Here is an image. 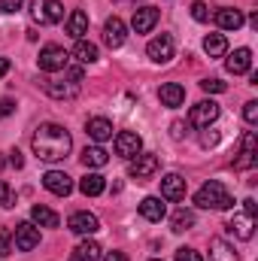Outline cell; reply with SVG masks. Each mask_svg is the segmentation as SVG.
Wrapping results in <instances>:
<instances>
[{"mask_svg":"<svg viewBox=\"0 0 258 261\" xmlns=\"http://www.w3.org/2000/svg\"><path fill=\"white\" fill-rule=\"evenodd\" d=\"M31 146H34V155H37L40 161H46V164H55V161H64L67 155H70V149H73V140H70V134H67L64 125L46 122V125H40V128L34 130V140H31Z\"/></svg>","mask_w":258,"mask_h":261,"instance_id":"6da1fadb","label":"cell"},{"mask_svg":"<svg viewBox=\"0 0 258 261\" xmlns=\"http://www.w3.org/2000/svg\"><path fill=\"white\" fill-rule=\"evenodd\" d=\"M194 203H197L200 210H231V206H234V195H231L219 179H210L207 186L197 189Z\"/></svg>","mask_w":258,"mask_h":261,"instance_id":"7a4b0ae2","label":"cell"},{"mask_svg":"<svg viewBox=\"0 0 258 261\" xmlns=\"http://www.w3.org/2000/svg\"><path fill=\"white\" fill-rule=\"evenodd\" d=\"M31 18L37 24H58L64 18L61 0H31Z\"/></svg>","mask_w":258,"mask_h":261,"instance_id":"3957f363","label":"cell"},{"mask_svg":"<svg viewBox=\"0 0 258 261\" xmlns=\"http://www.w3.org/2000/svg\"><path fill=\"white\" fill-rule=\"evenodd\" d=\"M158 167H161V161H158V155H152V152H140V155H134L131 158V179H137V182H146V179H152L155 173H158Z\"/></svg>","mask_w":258,"mask_h":261,"instance_id":"277c9868","label":"cell"},{"mask_svg":"<svg viewBox=\"0 0 258 261\" xmlns=\"http://www.w3.org/2000/svg\"><path fill=\"white\" fill-rule=\"evenodd\" d=\"M255 161H258V137H255V130H246L243 143H240V152L234 158V167L237 170H252Z\"/></svg>","mask_w":258,"mask_h":261,"instance_id":"5b68a950","label":"cell"},{"mask_svg":"<svg viewBox=\"0 0 258 261\" xmlns=\"http://www.w3.org/2000/svg\"><path fill=\"white\" fill-rule=\"evenodd\" d=\"M12 246H15L18 252H31V249H37V246H40V228H37L34 222H21V225H15Z\"/></svg>","mask_w":258,"mask_h":261,"instance_id":"8992f818","label":"cell"},{"mask_svg":"<svg viewBox=\"0 0 258 261\" xmlns=\"http://www.w3.org/2000/svg\"><path fill=\"white\" fill-rule=\"evenodd\" d=\"M37 61H40V70H43V73H58V70H67L70 55H67L61 46H46Z\"/></svg>","mask_w":258,"mask_h":261,"instance_id":"52a82bcc","label":"cell"},{"mask_svg":"<svg viewBox=\"0 0 258 261\" xmlns=\"http://www.w3.org/2000/svg\"><path fill=\"white\" fill-rule=\"evenodd\" d=\"M146 55H149L155 64H167V61H173V37H170V34H161V37L149 40Z\"/></svg>","mask_w":258,"mask_h":261,"instance_id":"ba28073f","label":"cell"},{"mask_svg":"<svg viewBox=\"0 0 258 261\" xmlns=\"http://www.w3.org/2000/svg\"><path fill=\"white\" fill-rule=\"evenodd\" d=\"M216 119H219V103L216 100H200V103H194L192 113H189V122L194 128H210Z\"/></svg>","mask_w":258,"mask_h":261,"instance_id":"9c48e42d","label":"cell"},{"mask_svg":"<svg viewBox=\"0 0 258 261\" xmlns=\"http://www.w3.org/2000/svg\"><path fill=\"white\" fill-rule=\"evenodd\" d=\"M143 152V140H140V134H134V130H119L116 134V155L119 158H134V155H140Z\"/></svg>","mask_w":258,"mask_h":261,"instance_id":"30bf717a","label":"cell"},{"mask_svg":"<svg viewBox=\"0 0 258 261\" xmlns=\"http://www.w3.org/2000/svg\"><path fill=\"white\" fill-rule=\"evenodd\" d=\"M125 40H128V28H125V21H122L119 15L107 18V21H104V43H107L110 49H119V46H125Z\"/></svg>","mask_w":258,"mask_h":261,"instance_id":"8fae6325","label":"cell"},{"mask_svg":"<svg viewBox=\"0 0 258 261\" xmlns=\"http://www.w3.org/2000/svg\"><path fill=\"white\" fill-rule=\"evenodd\" d=\"M234 237H240V240H252L255 237V216H249V213H234V219H228V225H225Z\"/></svg>","mask_w":258,"mask_h":261,"instance_id":"7c38bea8","label":"cell"},{"mask_svg":"<svg viewBox=\"0 0 258 261\" xmlns=\"http://www.w3.org/2000/svg\"><path fill=\"white\" fill-rule=\"evenodd\" d=\"M158 18H161V12H158L155 6H140V9H134L131 28H134L137 34H149V31L158 24Z\"/></svg>","mask_w":258,"mask_h":261,"instance_id":"4fadbf2b","label":"cell"},{"mask_svg":"<svg viewBox=\"0 0 258 261\" xmlns=\"http://www.w3.org/2000/svg\"><path fill=\"white\" fill-rule=\"evenodd\" d=\"M67 228H70L73 234H79V237H91V234L100 228V222H97V216H91V213H73V216L67 219Z\"/></svg>","mask_w":258,"mask_h":261,"instance_id":"5bb4252c","label":"cell"},{"mask_svg":"<svg viewBox=\"0 0 258 261\" xmlns=\"http://www.w3.org/2000/svg\"><path fill=\"white\" fill-rule=\"evenodd\" d=\"M43 186H46V192H52V195H58V197H67L73 192V179L67 176L64 170H49L43 176Z\"/></svg>","mask_w":258,"mask_h":261,"instance_id":"9a60e30c","label":"cell"},{"mask_svg":"<svg viewBox=\"0 0 258 261\" xmlns=\"http://www.w3.org/2000/svg\"><path fill=\"white\" fill-rule=\"evenodd\" d=\"M186 179L179 176V173H167L164 179H161V197L164 200H186Z\"/></svg>","mask_w":258,"mask_h":261,"instance_id":"2e32d148","label":"cell"},{"mask_svg":"<svg viewBox=\"0 0 258 261\" xmlns=\"http://www.w3.org/2000/svg\"><path fill=\"white\" fill-rule=\"evenodd\" d=\"M228 73H234V76H243V73H249L252 70V52L243 46V49H234V55H228Z\"/></svg>","mask_w":258,"mask_h":261,"instance_id":"e0dca14e","label":"cell"},{"mask_svg":"<svg viewBox=\"0 0 258 261\" xmlns=\"http://www.w3.org/2000/svg\"><path fill=\"white\" fill-rule=\"evenodd\" d=\"M158 97H161L164 107L176 110V107H183V100H186V88H183L179 82H164V85L158 88Z\"/></svg>","mask_w":258,"mask_h":261,"instance_id":"ac0fdd59","label":"cell"},{"mask_svg":"<svg viewBox=\"0 0 258 261\" xmlns=\"http://www.w3.org/2000/svg\"><path fill=\"white\" fill-rule=\"evenodd\" d=\"M216 24H219L222 31H240V28H243V12H240V9H231V6H222V9L216 12Z\"/></svg>","mask_w":258,"mask_h":261,"instance_id":"d6986e66","label":"cell"},{"mask_svg":"<svg viewBox=\"0 0 258 261\" xmlns=\"http://www.w3.org/2000/svg\"><path fill=\"white\" fill-rule=\"evenodd\" d=\"M140 216L146 222H161L167 216V206L161 203V197H143L140 200Z\"/></svg>","mask_w":258,"mask_h":261,"instance_id":"ffe728a7","label":"cell"},{"mask_svg":"<svg viewBox=\"0 0 258 261\" xmlns=\"http://www.w3.org/2000/svg\"><path fill=\"white\" fill-rule=\"evenodd\" d=\"M107 161H110V155H107L104 146H85V149H82V164H85V167L100 170V167H107Z\"/></svg>","mask_w":258,"mask_h":261,"instance_id":"44dd1931","label":"cell"},{"mask_svg":"<svg viewBox=\"0 0 258 261\" xmlns=\"http://www.w3.org/2000/svg\"><path fill=\"white\" fill-rule=\"evenodd\" d=\"M85 130H88V137H91L94 143H104V140H110V137H113V122L97 116V119H88Z\"/></svg>","mask_w":258,"mask_h":261,"instance_id":"7402d4cb","label":"cell"},{"mask_svg":"<svg viewBox=\"0 0 258 261\" xmlns=\"http://www.w3.org/2000/svg\"><path fill=\"white\" fill-rule=\"evenodd\" d=\"M104 258V249L97 240H82L76 249H73V261H100Z\"/></svg>","mask_w":258,"mask_h":261,"instance_id":"603a6c76","label":"cell"},{"mask_svg":"<svg viewBox=\"0 0 258 261\" xmlns=\"http://www.w3.org/2000/svg\"><path fill=\"white\" fill-rule=\"evenodd\" d=\"M210 261H237V252L228 240L222 237H213L210 240Z\"/></svg>","mask_w":258,"mask_h":261,"instance_id":"cb8c5ba5","label":"cell"},{"mask_svg":"<svg viewBox=\"0 0 258 261\" xmlns=\"http://www.w3.org/2000/svg\"><path fill=\"white\" fill-rule=\"evenodd\" d=\"M104 189H107V179H104L100 173H85V176L79 179V192H82L85 197L104 195Z\"/></svg>","mask_w":258,"mask_h":261,"instance_id":"d4e9b609","label":"cell"},{"mask_svg":"<svg viewBox=\"0 0 258 261\" xmlns=\"http://www.w3.org/2000/svg\"><path fill=\"white\" fill-rule=\"evenodd\" d=\"M67 34H70L73 40H82V37L88 34V15H85L82 9H73V12H70V18H67Z\"/></svg>","mask_w":258,"mask_h":261,"instance_id":"484cf974","label":"cell"},{"mask_svg":"<svg viewBox=\"0 0 258 261\" xmlns=\"http://www.w3.org/2000/svg\"><path fill=\"white\" fill-rule=\"evenodd\" d=\"M31 219H34V225H40V228H58V225H61L58 213L49 210V206H43V203H37V206L31 210Z\"/></svg>","mask_w":258,"mask_h":261,"instance_id":"4316f807","label":"cell"},{"mask_svg":"<svg viewBox=\"0 0 258 261\" xmlns=\"http://www.w3.org/2000/svg\"><path fill=\"white\" fill-rule=\"evenodd\" d=\"M203 52H207L210 58H222V55L228 52L225 34H207V37H203Z\"/></svg>","mask_w":258,"mask_h":261,"instance_id":"83f0119b","label":"cell"},{"mask_svg":"<svg viewBox=\"0 0 258 261\" xmlns=\"http://www.w3.org/2000/svg\"><path fill=\"white\" fill-rule=\"evenodd\" d=\"M46 82V79H43ZM46 91L52 94V97H58V100H73L76 94H79V82H46Z\"/></svg>","mask_w":258,"mask_h":261,"instance_id":"f1b7e54d","label":"cell"},{"mask_svg":"<svg viewBox=\"0 0 258 261\" xmlns=\"http://www.w3.org/2000/svg\"><path fill=\"white\" fill-rule=\"evenodd\" d=\"M73 58H76L79 64H94V61H97V46L88 43V40H76V46H73Z\"/></svg>","mask_w":258,"mask_h":261,"instance_id":"f546056e","label":"cell"},{"mask_svg":"<svg viewBox=\"0 0 258 261\" xmlns=\"http://www.w3.org/2000/svg\"><path fill=\"white\" fill-rule=\"evenodd\" d=\"M170 225H173V231H189L194 225V213L192 210H176L173 219H170Z\"/></svg>","mask_w":258,"mask_h":261,"instance_id":"4dcf8cb0","label":"cell"},{"mask_svg":"<svg viewBox=\"0 0 258 261\" xmlns=\"http://www.w3.org/2000/svg\"><path fill=\"white\" fill-rule=\"evenodd\" d=\"M15 252V246H12V234H9V228H0V255L6 258V255H12Z\"/></svg>","mask_w":258,"mask_h":261,"instance_id":"1f68e13d","label":"cell"},{"mask_svg":"<svg viewBox=\"0 0 258 261\" xmlns=\"http://www.w3.org/2000/svg\"><path fill=\"white\" fill-rule=\"evenodd\" d=\"M200 88H203L207 94H222V91H228V85H225L222 79H203Z\"/></svg>","mask_w":258,"mask_h":261,"instance_id":"d6a6232c","label":"cell"},{"mask_svg":"<svg viewBox=\"0 0 258 261\" xmlns=\"http://www.w3.org/2000/svg\"><path fill=\"white\" fill-rule=\"evenodd\" d=\"M192 18L194 21H210V9H207L203 0H194L192 3Z\"/></svg>","mask_w":258,"mask_h":261,"instance_id":"836d02e7","label":"cell"},{"mask_svg":"<svg viewBox=\"0 0 258 261\" xmlns=\"http://www.w3.org/2000/svg\"><path fill=\"white\" fill-rule=\"evenodd\" d=\"M243 119H246L249 125H258V100H249V103L243 107Z\"/></svg>","mask_w":258,"mask_h":261,"instance_id":"e575fe53","label":"cell"},{"mask_svg":"<svg viewBox=\"0 0 258 261\" xmlns=\"http://www.w3.org/2000/svg\"><path fill=\"white\" fill-rule=\"evenodd\" d=\"M0 203H3V206H15V195L9 192V186H6L3 179H0Z\"/></svg>","mask_w":258,"mask_h":261,"instance_id":"d590c367","label":"cell"},{"mask_svg":"<svg viewBox=\"0 0 258 261\" xmlns=\"http://www.w3.org/2000/svg\"><path fill=\"white\" fill-rule=\"evenodd\" d=\"M176 261H203L200 258V252H194L189 246H183V249H176Z\"/></svg>","mask_w":258,"mask_h":261,"instance_id":"8d00e7d4","label":"cell"},{"mask_svg":"<svg viewBox=\"0 0 258 261\" xmlns=\"http://www.w3.org/2000/svg\"><path fill=\"white\" fill-rule=\"evenodd\" d=\"M216 143H219V130H203V134H200V146H203V149H210V146H216Z\"/></svg>","mask_w":258,"mask_h":261,"instance_id":"74e56055","label":"cell"},{"mask_svg":"<svg viewBox=\"0 0 258 261\" xmlns=\"http://www.w3.org/2000/svg\"><path fill=\"white\" fill-rule=\"evenodd\" d=\"M24 0H0V12H18Z\"/></svg>","mask_w":258,"mask_h":261,"instance_id":"f35d334b","label":"cell"},{"mask_svg":"<svg viewBox=\"0 0 258 261\" xmlns=\"http://www.w3.org/2000/svg\"><path fill=\"white\" fill-rule=\"evenodd\" d=\"M12 110H15V100H12V97H3V100H0V119L9 116Z\"/></svg>","mask_w":258,"mask_h":261,"instance_id":"ab89813d","label":"cell"},{"mask_svg":"<svg viewBox=\"0 0 258 261\" xmlns=\"http://www.w3.org/2000/svg\"><path fill=\"white\" fill-rule=\"evenodd\" d=\"M243 213H249V216H258V203L252 200V197H246V200H243Z\"/></svg>","mask_w":258,"mask_h":261,"instance_id":"60d3db41","label":"cell"},{"mask_svg":"<svg viewBox=\"0 0 258 261\" xmlns=\"http://www.w3.org/2000/svg\"><path fill=\"white\" fill-rule=\"evenodd\" d=\"M170 130H173V140H183V134H186V125H183V122H173V125H170Z\"/></svg>","mask_w":258,"mask_h":261,"instance_id":"b9f144b4","label":"cell"},{"mask_svg":"<svg viewBox=\"0 0 258 261\" xmlns=\"http://www.w3.org/2000/svg\"><path fill=\"white\" fill-rule=\"evenodd\" d=\"M9 164H12V167H21V164H24V158H21V152H18V149H15V152H9Z\"/></svg>","mask_w":258,"mask_h":261,"instance_id":"7bdbcfd3","label":"cell"},{"mask_svg":"<svg viewBox=\"0 0 258 261\" xmlns=\"http://www.w3.org/2000/svg\"><path fill=\"white\" fill-rule=\"evenodd\" d=\"M104 261H128V255H125V252H107Z\"/></svg>","mask_w":258,"mask_h":261,"instance_id":"ee69618b","label":"cell"},{"mask_svg":"<svg viewBox=\"0 0 258 261\" xmlns=\"http://www.w3.org/2000/svg\"><path fill=\"white\" fill-rule=\"evenodd\" d=\"M9 58H0V79H3V76H6V73H9Z\"/></svg>","mask_w":258,"mask_h":261,"instance_id":"f6af8a7d","label":"cell"},{"mask_svg":"<svg viewBox=\"0 0 258 261\" xmlns=\"http://www.w3.org/2000/svg\"><path fill=\"white\" fill-rule=\"evenodd\" d=\"M3 167H6V158H3V155H0V170H3Z\"/></svg>","mask_w":258,"mask_h":261,"instance_id":"bcb514c9","label":"cell"},{"mask_svg":"<svg viewBox=\"0 0 258 261\" xmlns=\"http://www.w3.org/2000/svg\"><path fill=\"white\" fill-rule=\"evenodd\" d=\"M149 261H158V258H149Z\"/></svg>","mask_w":258,"mask_h":261,"instance_id":"7dc6e473","label":"cell"}]
</instances>
